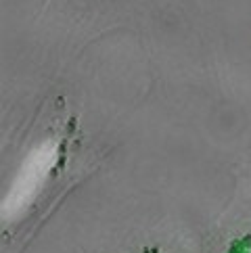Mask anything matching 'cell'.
Returning <instances> with one entry per match:
<instances>
[{"instance_id":"6da1fadb","label":"cell","mask_w":251,"mask_h":253,"mask_svg":"<svg viewBox=\"0 0 251 253\" xmlns=\"http://www.w3.org/2000/svg\"><path fill=\"white\" fill-rule=\"evenodd\" d=\"M55 161H57V142L46 140L30 153V157L23 161L19 174L15 176V182L4 199V215H15L23 207H28V203L40 191V186L46 180Z\"/></svg>"}]
</instances>
